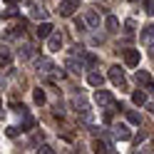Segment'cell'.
I'll use <instances>...</instances> for the list:
<instances>
[{
    "label": "cell",
    "instance_id": "1",
    "mask_svg": "<svg viewBox=\"0 0 154 154\" xmlns=\"http://www.w3.org/2000/svg\"><path fill=\"white\" fill-rule=\"evenodd\" d=\"M35 70H37V75H42V77H47V80H52L55 75H62V70H57V67L47 60V57H40V60L35 62Z\"/></svg>",
    "mask_w": 154,
    "mask_h": 154
},
{
    "label": "cell",
    "instance_id": "2",
    "mask_svg": "<svg viewBox=\"0 0 154 154\" xmlns=\"http://www.w3.org/2000/svg\"><path fill=\"white\" fill-rule=\"evenodd\" d=\"M94 102L100 104V109H117L114 97H112L107 90H102V87H97V92H94Z\"/></svg>",
    "mask_w": 154,
    "mask_h": 154
},
{
    "label": "cell",
    "instance_id": "3",
    "mask_svg": "<svg viewBox=\"0 0 154 154\" xmlns=\"http://www.w3.org/2000/svg\"><path fill=\"white\" fill-rule=\"evenodd\" d=\"M75 10H80V0H62L57 13L62 17H70V15H75Z\"/></svg>",
    "mask_w": 154,
    "mask_h": 154
},
{
    "label": "cell",
    "instance_id": "4",
    "mask_svg": "<svg viewBox=\"0 0 154 154\" xmlns=\"http://www.w3.org/2000/svg\"><path fill=\"white\" fill-rule=\"evenodd\" d=\"M80 62L85 65V67H87V70H92V67H97V55H94V52H87V50H82V47H80Z\"/></svg>",
    "mask_w": 154,
    "mask_h": 154
},
{
    "label": "cell",
    "instance_id": "5",
    "mask_svg": "<svg viewBox=\"0 0 154 154\" xmlns=\"http://www.w3.org/2000/svg\"><path fill=\"white\" fill-rule=\"evenodd\" d=\"M112 134H114L119 142H127V139L132 137V132H129L127 124H114V127H112Z\"/></svg>",
    "mask_w": 154,
    "mask_h": 154
},
{
    "label": "cell",
    "instance_id": "6",
    "mask_svg": "<svg viewBox=\"0 0 154 154\" xmlns=\"http://www.w3.org/2000/svg\"><path fill=\"white\" fill-rule=\"evenodd\" d=\"M109 80H112L114 85H119V87H124V70H122L119 65L109 67Z\"/></svg>",
    "mask_w": 154,
    "mask_h": 154
},
{
    "label": "cell",
    "instance_id": "7",
    "mask_svg": "<svg viewBox=\"0 0 154 154\" xmlns=\"http://www.w3.org/2000/svg\"><path fill=\"white\" fill-rule=\"evenodd\" d=\"M47 47H50L52 52H57L62 47V35L60 32H50V37H47Z\"/></svg>",
    "mask_w": 154,
    "mask_h": 154
},
{
    "label": "cell",
    "instance_id": "8",
    "mask_svg": "<svg viewBox=\"0 0 154 154\" xmlns=\"http://www.w3.org/2000/svg\"><path fill=\"white\" fill-rule=\"evenodd\" d=\"M124 62L129 67H137L139 65V50H124Z\"/></svg>",
    "mask_w": 154,
    "mask_h": 154
},
{
    "label": "cell",
    "instance_id": "9",
    "mask_svg": "<svg viewBox=\"0 0 154 154\" xmlns=\"http://www.w3.org/2000/svg\"><path fill=\"white\" fill-rule=\"evenodd\" d=\"M75 107H77V114H82V117L87 119V122L92 119V114H90V107H87V102H82V100H77V102H75Z\"/></svg>",
    "mask_w": 154,
    "mask_h": 154
},
{
    "label": "cell",
    "instance_id": "10",
    "mask_svg": "<svg viewBox=\"0 0 154 154\" xmlns=\"http://www.w3.org/2000/svg\"><path fill=\"white\" fill-rule=\"evenodd\" d=\"M50 32H52V25H50V23H42V25H37V30H35V35L40 37V40L50 37Z\"/></svg>",
    "mask_w": 154,
    "mask_h": 154
},
{
    "label": "cell",
    "instance_id": "11",
    "mask_svg": "<svg viewBox=\"0 0 154 154\" xmlns=\"http://www.w3.org/2000/svg\"><path fill=\"white\" fill-rule=\"evenodd\" d=\"M10 62H13V52L8 47H0V67H8Z\"/></svg>",
    "mask_w": 154,
    "mask_h": 154
},
{
    "label": "cell",
    "instance_id": "12",
    "mask_svg": "<svg viewBox=\"0 0 154 154\" xmlns=\"http://www.w3.org/2000/svg\"><path fill=\"white\" fill-rule=\"evenodd\" d=\"M85 23H87L90 27H94V25H100V15L94 13V10H85Z\"/></svg>",
    "mask_w": 154,
    "mask_h": 154
},
{
    "label": "cell",
    "instance_id": "13",
    "mask_svg": "<svg viewBox=\"0 0 154 154\" xmlns=\"http://www.w3.org/2000/svg\"><path fill=\"white\" fill-rule=\"evenodd\" d=\"M87 82L92 85V87H102V82H104V77H102L100 72H90V75H87Z\"/></svg>",
    "mask_w": 154,
    "mask_h": 154
},
{
    "label": "cell",
    "instance_id": "14",
    "mask_svg": "<svg viewBox=\"0 0 154 154\" xmlns=\"http://www.w3.org/2000/svg\"><path fill=\"white\" fill-rule=\"evenodd\" d=\"M137 82H139V85H144V87H149V85H152V77H149V72L137 70Z\"/></svg>",
    "mask_w": 154,
    "mask_h": 154
},
{
    "label": "cell",
    "instance_id": "15",
    "mask_svg": "<svg viewBox=\"0 0 154 154\" xmlns=\"http://www.w3.org/2000/svg\"><path fill=\"white\" fill-rule=\"evenodd\" d=\"M104 25H107V30L109 32H117V27H119V20L114 15H107V20H104Z\"/></svg>",
    "mask_w": 154,
    "mask_h": 154
},
{
    "label": "cell",
    "instance_id": "16",
    "mask_svg": "<svg viewBox=\"0 0 154 154\" xmlns=\"http://www.w3.org/2000/svg\"><path fill=\"white\" fill-rule=\"evenodd\" d=\"M92 147H94V152H102V154H107V152H112V147H109V144H107V142H100V139L94 142Z\"/></svg>",
    "mask_w": 154,
    "mask_h": 154
},
{
    "label": "cell",
    "instance_id": "17",
    "mask_svg": "<svg viewBox=\"0 0 154 154\" xmlns=\"http://www.w3.org/2000/svg\"><path fill=\"white\" fill-rule=\"evenodd\" d=\"M35 55V47L32 45H23L20 47V57H23V60H27V57H32Z\"/></svg>",
    "mask_w": 154,
    "mask_h": 154
},
{
    "label": "cell",
    "instance_id": "18",
    "mask_svg": "<svg viewBox=\"0 0 154 154\" xmlns=\"http://www.w3.org/2000/svg\"><path fill=\"white\" fill-rule=\"evenodd\" d=\"M132 102H134V104H144V102H147V94H144L142 90H137V92L132 94Z\"/></svg>",
    "mask_w": 154,
    "mask_h": 154
},
{
    "label": "cell",
    "instance_id": "19",
    "mask_svg": "<svg viewBox=\"0 0 154 154\" xmlns=\"http://www.w3.org/2000/svg\"><path fill=\"white\" fill-rule=\"evenodd\" d=\"M142 37H144V40H152V37H154V23H149L147 27H144V32H142Z\"/></svg>",
    "mask_w": 154,
    "mask_h": 154
},
{
    "label": "cell",
    "instance_id": "20",
    "mask_svg": "<svg viewBox=\"0 0 154 154\" xmlns=\"http://www.w3.org/2000/svg\"><path fill=\"white\" fill-rule=\"evenodd\" d=\"M127 119H129V124H139L142 122V117H139L137 112H132V109H127Z\"/></svg>",
    "mask_w": 154,
    "mask_h": 154
},
{
    "label": "cell",
    "instance_id": "21",
    "mask_svg": "<svg viewBox=\"0 0 154 154\" xmlns=\"http://www.w3.org/2000/svg\"><path fill=\"white\" fill-rule=\"evenodd\" d=\"M67 67H70V72H80V70H82V62H77V60H67Z\"/></svg>",
    "mask_w": 154,
    "mask_h": 154
},
{
    "label": "cell",
    "instance_id": "22",
    "mask_svg": "<svg viewBox=\"0 0 154 154\" xmlns=\"http://www.w3.org/2000/svg\"><path fill=\"white\" fill-rule=\"evenodd\" d=\"M32 97H35V102H37V104H42V102H45V92H42L40 87H37V90H35V94H32Z\"/></svg>",
    "mask_w": 154,
    "mask_h": 154
},
{
    "label": "cell",
    "instance_id": "23",
    "mask_svg": "<svg viewBox=\"0 0 154 154\" xmlns=\"http://www.w3.org/2000/svg\"><path fill=\"white\" fill-rule=\"evenodd\" d=\"M45 15H47V13L42 10V8H32V17H37V20H42Z\"/></svg>",
    "mask_w": 154,
    "mask_h": 154
},
{
    "label": "cell",
    "instance_id": "24",
    "mask_svg": "<svg viewBox=\"0 0 154 154\" xmlns=\"http://www.w3.org/2000/svg\"><path fill=\"white\" fill-rule=\"evenodd\" d=\"M144 10H147V15H154V0H147V3H144Z\"/></svg>",
    "mask_w": 154,
    "mask_h": 154
},
{
    "label": "cell",
    "instance_id": "25",
    "mask_svg": "<svg viewBox=\"0 0 154 154\" xmlns=\"http://www.w3.org/2000/svg\"><path fill=\"white\" fill-rule=\"evenodd\" d=\"M15 13H17V8H15V5H10V8H8V10H5L3 15H5V17H13Z\"/></svg>",
    "mask_w": 154,
    "mask_h": 154
},
{
    "label": "cell",
    "instance_id": "26",
    "mask_svg": "<svg viewBox=\"0 0 154 154\" xmlns=\"http://www.w3.org/2000/svg\"><path fill=\"white\" fill-rule=\"evenodd\" d=\"M32 127V117H25L23 119V129H30Z\"/></svg>",
    "mask_w": 154,
    "mask_h": 154
},
{
    "label": "cell",
    "instance_id": "27",
    "mask_svg": "<svg viewBox=\"0 0 154 154\" xmlns=\"http://www.w3.org/2000/svg\"><path fill=\"white\" fill-rule=\"evenodd\" d=\"M85 25H87V23H85V20H80V17L75 20V27H77V30H85Z\"/></svg>",
    "mask_w": 154,
    "mask_h": 154
},
{
    "label": "cell",
    "instance_id": "28",
    "mask_svg": "<svg viewBox=\"0 0 154 154\" xmlns=\"http://www.w3.org/2000/svg\"><path fill=\"white\" fill-rule=\"evenodd\" d=\"M37 152H42V154H50V152H55V149H52V147H47V144H42V147L37 149Z\"/></svg>",
    "mask_w": 154,
    "mask_h": 154
},
{
    "label": "cell",
    "instance_id": "29",
    "mask_svg": "<svg viewBox=\"0 0 154 154\" xmlns=\"http://www.w3.org/2000/svg\"><path fill=\"white\" fill-rule=\"evenodd\" d=\"M5 3H8V5H15V3H17V0H5Z\"/></svg>",
    "mask_w": 154,
    "mask_h": 154
},
{
    "label": "cell",
    "instance_id": "30",
    "mask_svg": "<svg viewBox=\"0 0 154 154\" xmlns=\"http://www.w3.org/2000/svg\"><path fill=\"white\" fill-rule=\"evenodd\" d=\"M149 50H152V57H154V42H152V47H149Z\"/></svg>",
    "mask_w": 154,
    "mask_h": 154
},
{
    "label": "cell",
    "instance_id": "31",
    "mask_svg": "<svg viewBox=\"0 0 154 154\" xmlns=\"http://www.w3.org/2000/svg\"><path fill=\"white\" fill-rule=\"evenodd\" d=\"M129 3H137V0H129Z\"/></svg>",
    "mask_w": 154,
    "mask_h": 154
},
{
    "label": "cell",
    "instance_id": "32",
    "mask_svg": "<svg viewBox=\"0 0 154 154\" xmlns=\"http://www.w3.org/2000/svg\"><path fill=\"white\" fill-rule=\"evenodd\" d=\"M0 114H3V107H0Z\"/></svg>",
    "mask_w": 154,
    "mask_h": 154
}]
</instances>
